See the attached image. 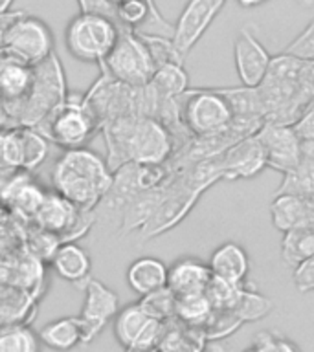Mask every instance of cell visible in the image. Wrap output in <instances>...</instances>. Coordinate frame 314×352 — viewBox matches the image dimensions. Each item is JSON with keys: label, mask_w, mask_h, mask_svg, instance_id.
Here are the masks:
<instances>
[{"label": "cell", "mask_w": 314, "mask_h": 352, "mask_svg": "<svg viewBox=\"0 0 314 352\" xmlns=\"http://www.w3.org/2000/svg\"><path fill=\"white\" fill-rule=\"evenodd\" d=\"M264 123L294 125L314 103V59L280 54L272 57L258 87Z\"/></svg>", "instance_id": "1"}, {"label": "cell", "mask_w": 314, "mask_h": 352, "mask_svg": "<svg viewBox=\"0 0 314 352\" xmlns=\"http://www.w3.org/2000/svg\"><path fill=\"white\" fill-rule=\"evenodd\" d=\"M107 165L112 173L127 164L165 165L175 154V138L151 116H125L101 125Z\"/></svg>", "instance_id": "2"}, {"label": "cell", "mask_w": 314, "mask_h": 352, "mask_svg": "<svg viewBox=\"0 0 314 352\" xmlns=\"http://www.w3.org/2000/svg\"><path fill=\"white\" fill-rule=\"evenodd\" d=\"M114 173L107 160L88 147L63 151L52 169V187L77 209L94 211L109 195Z\"/></svg>", "instance_id": "3"}, {"label": "cell", "mask_w": 314, "mask_h": 352, "mask_svg": "<svg viewBox=\"0 0 314 352\" xmlns=\"http://www.w3.org/2000/svg\"><path fill=\"white\" fill-rule=\"evenodd\" d=\"M68 96L63 63L57 54L33 66V82L26 99L13 112L17 126L39 129Z\"/></svg>", "instance_id": "4"}, {"label": "cell", "mask_w": 314, "mask_h": 352, "mask_svg": "<svg viewBox=\"0 0 314 352\" xmlns=\"http://www.w3.org/2000/svg\"><path fill=\"white\" fill-rule=\"evenodd\" d=\"M50 143L63 151L83 148L101 132V121L88 103L85 94L68 92L66 99L39 126Z\"/></svg>", "instance_id": "5"}, {"label": "cell", "mask_w": 314, "mask_h": 352, "mask_svg": "<svg viewBox=\"0 0 314 352\" xmlns=\"http://www.w3.org/2000/svg\"><path fill=\"white\" fill-rule=\"evenodd\" d=\"M121 28L110 16L81 11L65 28V44L74 59L101 65L114 48Z\"/></svg>", "instance_id": "6"}, {"label": "cell", "mask_w": 314, "mask_h": 352, "mask_svg": "<svg viewBox=\"0 0 314 352\" xmlns=\"http://www.w3.org/2000/svg\"><path fill=\"white\" fill-rule=\"evenodd\" d=\"M180 120L191 138H211L233 123V110L219 88H197L180 96Z\"/></svg>", "instance_id": "7"}, {"label": "cell", "mask_w": 314, "mask_h": 352, "mask_svg": "<svg viewBox=\"0 0 314 352\" xmlns=\"http://www.w3.org/2000/svg\"><path fill=\"white\" fill-rule=\"evenodd\" d=\"M101 72L127 87H147L156 66L147 46L136 32L121 30L114 48L99 65Z\"/></svg>", "instance_id": "8"}, {"label": "cell", "mask_w": 314, "mask_h": 352, "mask_svg": "<svg viewBox=\"0 0 314 352\" xmlns=\"http://www.w3.org/2000/svg\"><path fill=\"white\" fill-rule=\"evenodd\" d=\"M114 336L125 352H158L169 321H158L149 316L140 302H131L114 318Z\"/></svg>", "instance_id": "9"}, {"label": "cell", "mask_w": 314, "mask_h": 352, "mask_svg": "<svg viewBox=\"0 0 314 352\" xmlns=\"http://www.w3.org/2000/svg\"><path fill=\"white\" fill-rule=\"evenodd\" d=\"M4 48L11 50L21 59L35 66L55 54L54 32L48 26V22L30 15L28 11H22L6 35Z\"/></svg>", "instance_id": "10"}, {"label": "cell", "mask_w": 314, "mask_h": 352, "mask_svg": "<svg viewBox=\"0 0 314 352\" xmlns=\"http://www.w3.org/2000/svg\"><path fill=\"white\" fill-rule=\"evenodd\" d=\"M81 288L85 292V301L77 319L81 323L83 343H92L120 312V297L101 280L92 277H88Z\"/></svg>", "instance_id": "11"}, {"label": "cell", "mask_w": 314, "mask_h": 352, "mask_svg": "<svg viewBox=\"0 0 314 352\" xmlns=\"http://www.w3.org/2000/svg\"><path fill=\"white\" fill-rule=\"evenodd\" d=\"M263 147L266 167L285 175L302 162V143L292 125L263 123L255 132Z\"/></svg>", "instance_id": "12"}, {"label": "cell", "mask_w": 314, "mask_h": 352, "mask_svg": "<svg viewBox=\"0 0 314 352\" xmlns=\"http://www.w3.org/2000/svg\"><path fill=\"white\" fill-rule=\"evenodd\" d=\"M226 0H189L186 8L182 10L180 16L173 30V44L178 54L186 57L193 50V46L202 38L215 16L219 15Z\"/></svg>", "instance_id": "13"}, {"label": "cell", "mask_w": 314, "mask_h": 352, "mask_svg": "<svg viewBox=\"0 0 314 352\" xmlns=\"http://www.w3.org/2000/svg\"><path fill=\"white\" fill-rule=\"evenodd\" d=\"M233 63L242 87L258 88L263 82L272 57L250 26L241 28L233 41Z\"/></svg>", "instance_id": "14"}, {"label": "cell", "mask_w": 314, "mask_h": 352, "mask_svg": "<svg viewBox=\"0 0 314 352\" xmlns=\"http://www.w3.org/2000/svg\"><path fill=\"white\" fill-rule=\"evenodd\" d=\"M94 211H83L77 209L74 204L59 197L57 192H46L41 208L33 217V222L39 230L52 233L59 241H65L66 233H77V236L81 235V231L77 230V224L81 220L88 219Z\"/></svg>", "instance_id": "15"}, {"label": "cell", "mask_w": 314, "mask_h": 352, "mask_svg": "<svg viewBox=\"0 0 314 352\" xmlns=\"http://www.w3.org/2000/svg\"><path fill=\"white\" fill-rule=\"evenodd\" d=\"M32 82L33 66L13 54L11 50L2 46L0 48V96L4 99L11 120H13V112L30 94Z\"/></svg>", "instance_id": "16"}, {"label": "cell", "mask_w": 314, "mask_h": 352, "mask_svg": "<svg viewBox=\"0 0 314 352\" xmlns=\"http://www.w3.org/2000/svg\"><path fill=\"white\" fill-rule=\"evenodd\" d=\"M222 178L239 180V178H253L266 167V160L258 136H247L228 147L219 156Z\"/></svg>", "instance_id": "17"}, {"label": "cell", "mask_w": 314, "mask_h": 352, "mask_svg": "<svg viewBox=\"0 0 314 352\" xmlns=\"http://www.w3.org/2000/svg\"><path fill=\"white\" fill-rule=\"evenodd\" d=\"M209 279L211 270L208 263L197 257H182L167 268V288L175 294V297L202 294L206 292Z\"/></svg>", "instance_id": "18"}, {"label": "cell", "mask_w": 314, "mask_h": 352, "mask_svg": "<svg viewBox=\"0 0 314 352\" xmlns=\"http://www.w3.org/2000/svg\"><path fill=\"white\" fill-rule=\"evenodd\" d=\"M270 219L281 233L314 226V202L292 195H274L270 204Z\"/></svg>", "instance_id": "19"}, {"label": "cell", "mask_w": 314, "mask_h": 352, "mask_svg": "<svg viewBox=\"0 0 314 352\" xmlns=\"http://www.w3.org/2000/svg\"><path fill=\"white\" fill-rule=\"evenodd\" d=\"M50 264H52L55 275H59L61 279L68 280V283H76L79 288L90 277V270H92V258L87 250L76 242L59 244V248L50 258Z\"/></svg>", "instance_id": "20"}, {"label": "cell", "mask_w": 314, "mask_h": 352, "mask_svg": "<svg viewBox=\"0 0 314 352\" xmlns=\"http://www.w3.org/2000/svg\"><path fill=\"white\" fill-rule=\"evenodd\" d=\"M208 266L213 277L230 283H244L250 272V257L241 244L224 242L211 253Z\"/></svg>", "instance_id": "21"}, {"label": "cell", "mask_w": 314, "mask_h": 352, "mask_svg": "<svg viewBox=\"0 0 314 352\" xmlns=\"http://www.w3.org/2000/svg\"><path fill=\"white\" fill-rule=\"evenodd\" d=\"M127 283L138 296H149L167 286V266L156 257H140L127 268Z\"/></svg>", "instance_id": "22"}, {"label": "cell", "mask_w": 314, "mask_h": 352, "mask_svg": "<svg viewBox=\"0 0 314 352\" xmlns=\"http://www.w3.org/2000/svg\"><path fill=\"white\" fill-rule=\"evenodd\" d=\"M37 334L41 343L55 352H70L79 343H83V330L77 316L54 319L44 324Z\"/></svg>", "instance_id": "23"}, {"label": "cell", "mask_w": 314, "mask_h": 352, "mask_svg": "<svg viewBox=\"0 0 314 352\" xmlns=\"http://www.w3.org/2000/svg\"><path fill=\"white\" fill-rule=\"evenodd\" d=\"M30 310H33L32 296L21 294L15 286L0 285V330L28 324Z\"/></svg>", "instance_id": "24"}, {"label": "cell", "mask_w": 314, "mask_h": 352, "mask_svg": "<svg viewBox=\"0 0 314 352\" xmlns=\"http://www.w3.org/2000/svg\"><path fill=\"white\" fill-rule=\"evenodd\" d=\"M275 195H292L314 202V160L302 158L294 169L286 170Z\"/></svg>", "instance_id": "25"}, {"label": "cell", "mask_w": 314, "mask_h": 352, "mask_svg": "<svg viewBox=\"0 0 314 352\" xmlns=\"http://www.w3.org/2000/svg\"><path fill=\"white\" fill-rule=\"evenodd\" d=\"M314 255V226L311 228H300L283 233L281 241V257L286 266L292 270L305 263Z\"/></svg>", "instance_id": "26"}, {"label": "cell", "mask_w": 314, "mask_h": 352, "mask_svg": "<svg viewBox=\"0 0 314 352\" xmlns=\"http://www.w3.org/2000/svg\"><path fill=\"white\" fill-rule=\"evenodd\" d=\"M211 314H213V307H211V302L204 292L202 294L176 297L175 319L178 323L202 330L211 318Z\"/></svg>", "instance_id": "27"}, {"label": "cell", "mask_w": 314, "mask_h": 352, "mask_svg": "<svg viewBox=\"0 0 314 352\" xmlns=\"http://www.w3.org/2000/svg\"><path fill=\"white\" fill-rule=\"evenodd\" d=\"M162 99H178L187 90V74L184 65H162L156 68L153 79L149 82Z\"/></svg>", "instance_id": "28"}, {"label": "cell", "mask_w": 314, "mask_h": 352, "mask_svg": "<svg viewBox=\"0 0 314 352\" xmlns=\"http://www.w3.org/2000/svg\"><path fill=\"white\" fill-rule=\"evenodd\" d=\"M22 142V169L32 173L44 164V160L50 153L48 138L37 129L21 126Z\"/></svg>", "instance_id": "29"}, {"label": "cell", "mask_w": 314, "mask_h": 352, "mask_svg": "<svg viewBox=\"0 0 314 352\" xmlns=\"http://www.w3.org/2000/svg\"><path fill=\"white\" fill-rule=\"evenodd\" d=\"M43 343L30 324H13L0 330V352H41Z\"/></svg>", "instance_id": "30"}, {"label": "cell", "mask_w": 314, "mask_h": 352, "mask_svg": "<svg viewBox=\"0 0 314 352\" xmlns=\"http://www.w3.org/2000/svg\"><path fill=\"white\" fill-rule=\"evenodd\" d=\"M138 302L153 319H158V321H164V323L175 319L176 297L167 286L149 294V296H143Z\"/></svg>", "instance_id": "31"}, {"label": "cell", "mask_w": 314, "mask_h": 352, "mask_svg": "<svg viewBox=\"0 0 314 352\" xmlns=\"http://www.w3.org/2000/svg\"><path fill=\"white\" fill-rule=\"evenodd\" d=\"M244 352H300L297 346L283 336L274 332H261Z\"/></svg>", "instance_id": "32"}, {"label": "cell", "mask_w": 314, "mask_h": 352, "mask_svg": "<svg viewBox=\"0 0 314 352\" xmlns=\"http://www.w3.org/2000/svg\"><path fill=\"white\" fill-rule=\"evenodd\" d=\"M285 54L300 59H314V21L286 46Z\"/></svg>", "instance_id": "33"}, {"label": "cell", "mask_w": 314, "mask_h": 352, "mask_svg": "<svg viewBox=\"0 0 314 352\" xmlns=\"http://www.w3.org/2000/svg\"><path fill=\"white\" fill-rule=\"evenodd\" d=\"M292 279L302 294H308L314 290V255L300 264L297 268L292 270Z\"/></svg>", "instance_id": "34"}, {"label": "cell", "mask_w": 314, "mask_h": 352, "mask_svg": "<svg viewBox=\"0 0 314 352\" xmlns=\"http://www.w3.org/2000/svg\"><path fill=\"white\" fill-rule=\"evenodd\" d=\"M22 10H15V11H4V13H0V48L4 46V38L10 32L11 24L17 21V16L21 15Z\"/></svg>", "instance_id": "35"}, {"label": "cell", "mask_w": 314, "mask_h": 352, "mask_svg": "<svg viewBox=\"0 0 314 352\" xmlns=\"http://www.w3.org/2000/svg\"><path fill=\"white\" fill-rule=\"evenodd\" d=\"M10 129H17V126L15 123H13V120H11L8 109H6L4 99H2V96H0V132L10 131Z\"/></svg>", "instance_id": "36"}, {"label": "cell", "mask_w": 314, "mask_h": 352, "mask_svg": "<svg viewBox=\"0 0 314 352\" xmlns=\"http://www.w3.org/2000/svg\"><path fill=\"white\" fill-rule=\"evenodd\" d=\"M266 0H237V4L242 6V8H255V6L264 4Z\"/></svg>", "instance_id": "37"}, {"label": "cell", "mask_w": 314, "mask_h": 352, "mask_svg": "<svg viewBox=\"0 0 314 352\" xmlns=\"http://www.w3.org/2000/svg\"><path fill=\"white\" fill-rule=\"evenodd\" d=\"M8 220H10V211L0 204V228H4L8 224Z\"/></svg>", "instance_id": "38"}, {"label": "cell", "mask_w": 314, "mask_h": 352, "mask_svg": "<svg viewBox=\"0 0 314 352\" xmlns=\"http://www.w3.org/2000/svg\"><path fill=\"white\" fill-rule=\"evenodd\" d=\"M13 0H0V13H4V11H10V6Z\"/></svg>", "instance_id": "39"}]
</instances>
